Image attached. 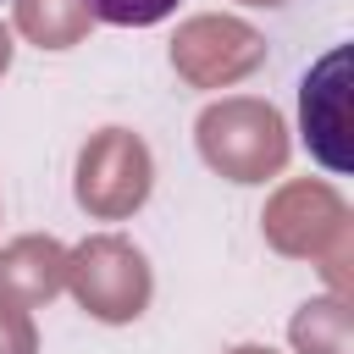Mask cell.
Returning a JSON list of instances; mask_svg holds the SVG:
<instances>
[{"instance_id":"cell-4","label":"cell","mask_w":354,"mask_h":354,"mask_svg":"<svg viewBox=\"0 0 354 354\" xmlns=\"http://www.w3.org/2000/svg\"><path fill=\"white\" fill-rule=\"evenodd\" d=\"M343 66H348V55H343V50H332V55L304 77V88H299L304 144H310L332 171H343V166H348V149H343V133H348V116H343V100H348V88H343Z\"/></svg>"},{"instance_id":"cell-6","label":"cell","mask_w":354,"mask_h":354,"mask_svg":"<svg viewBox=\"0 0 354 354\" xmlns=\"http://www.w3.org/2000/svg\"><path fill=\"white\" fill-rule=\"evenodd\" d=\"M17 22H22V33H28V39H39V44H50V50H61V44H72V39L83 33L88 11H83V0H22Z\"/></svg>"},{"instance_id":"cell-10","label":"cell","mask_w":354,"mask_h":354,"mask_svg":"<svg viewBox=\"0 0 354 354\" xmlns=\"http://www.w3.org/2000/svg\"><path fill=\"white\" fill-rule=\"evenodd\" d=\"M6 61H11V33L0 28V72H6Z\"/></svg>"},{"instance_id":"cell-8","label":"cell","mask_w":354,"mask_h":354,"mask_svg":"<svg viewBox=\"0 0 354 354\" xmlns=\"http://www.w3.org/2000/svg\"><path fill=\"white\" fill-rule=\"evenodd\" d=\"M343 337H348V321H343V310H337L332 332H321V321H315V304H304V310H299V321H293V343H299L304 354H343Z\"/></svg>"},{"instance_id":"cell-9","label":"cell","mask_w":354,"mask_h":354,"mask_svg":"<svg viewBox=\"0 0 354 354\" xmlns=\"http://www.w3.org/2000/svg\"><path fill=\"white\" fill-rule=\"evenodd\" d=\"M33 348H39V343H33V321H28V310L0 299V354H33Z\"/></svg>"},{"instance_id":"cell-3","label":"cell","mask_w":354,"mask_h":354,"mask_svg":"<svg viewBox=\"0 0 354 354\" xmlns=\"http://www.w3.org/2000/svg\"><path fill=\"white\" fill-rule=\"evenodd\" d=\"M144 194H149V149H144L138 133L105 127L94 144H83V155H77V199H83V210L116 221L133 205H144Z\"/></svg>"},{"instance_id":"cell-11","label":"cell","mask_w":354,"mask_h":354,"mask_svg":"<svg viewBox=\"0 0 354 354\" xmlns=\"http://www.w3.org/2000/svg\"><path fill=\"white\" fill-rule=\"evenodd\" d=\"M238 354H271V348H238Z\"/></svg>"},{"instance_id":"cell-5","label":"cell","mask_w":354,"mask_h":354,"mask_svg":"<svg viewBox=\"0 0 354 354\" xmlns=\"http://www.w3.org/2000/svg\"><path fill=\"white\" fill-rule=\"evenodd\" d=\"M66 288V249L55 238H17L0 254V293H11L22 310L44 304Z\"/></svg>"},{"instance_id":"cell-1","label":"cell","mask_w":354,"mask_h":354,"mask_svg":"<svg viewBox=\"0 0 354 354\" xmlns=\"http://www.w3.org/2000/svg\"><path fill=\"white\" fill-rule=\"evenodd\" d=\"M199 149L232 183H260L266 171H277L288 160L282 116L260 100H221L199 116Z\"/></svg>"},{"instance_id":"cell-7","label":"cell","mask_w":354,"mask_h":354,"mask_svg":"<svg viewBox=\"0 0 354 354\" xmlns=\"http://www.w3.org/2000/svg\"><path fill=\"white\" fill-rule=\"evenodd\" d=\"M83 11L94 22H111V28H149V22L171 17L177 0H83Z\"/></svg>"},{"instance_id":"cell-2","label":"cell","mask_w":354,"mask_h":354,"mask_svg":"<svg viewBox=\"0 0 354 354\" xmlns=\"http://www.w3.org/2000/svg\"><path fill=\"white\" fill-rule=\"evenodd\" d=\"M66 282H72L77 304L100 321H133L149 304V266L116 232H100L88 243H77L66 254Z\"/></svg>"}]
</instances>
